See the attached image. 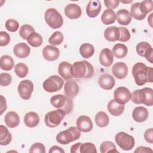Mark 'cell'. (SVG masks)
Masks as SVG:
<instances>
[{
    "instance_id": "6da1fadb",
    "label": "cell",
    "mask_w": 153,
    "mask_h": 153,
    "mask_svg": "<svg viewBox=\"0 0 153 153\" xmlns=\"http://www.w3.org/2000/svg\"><path fill=\"white\" fill-rule=\"evenodd\" d=\"M132 75L135 83L142 86L146 82H152V68L148 67L142 62H138L134 65L132 68Z\"/></svg>"
},
{
    "instance_id": "7a4b0ae2",
    "label": "cell",
    "mask_w": 153,
    "mask_h": 153,
    "mask_svg": "<svg viewBox=\"0 0 153 153\" xmlns=\"http://www.w3.org/2000/svg\"><path fill=\"white\" fill-rule=\"evenodd\" d=\"M71 74L75 78H90L94 75V68L86 60L75 62L72 65Z\"/></svg>"
},
{
    "instance_id": "3957f363",
    "label": "cell",
    "mask_w": 153,
    "mask_h": 153,
    "mask_svg": "<svg viewBox=\"0 0 153 153\" xmlns=\"http://www.w3.org/2000/svg\"><path fill=\"white\" fill-rule=\"evenodd\" d=\"M131 99L136 104H144L149 106H152L153 90L149 87L136 90L131 94Z\"/></svg>"
},
{
    "instance_id": "277c9868",
    "label": "cell",
    "mask_w": 153,
    "mask_h": 153,
    "mask_svg": "<svg viewBox=\"0 0 153 153\" xmlns=\"http://www.w3.org/2000/svg\"><path fill=\"white\" fill-rule=\"evenodd\" d=\"M50 103L54 108L64 111L66 114H69L73 109V100L68 96L54 95L50 99Z\"/></svg>"
},
{
    "instance_id": "5b68a950",
    "label": "cell",
    "mask_w": 153,
    "mask_h": 153,
    "mask_svg": "<svg viewBox=\"0 0 153 153\" xmlns=\"http://www.w3.org/2000/svg\"><path fill=\"white\" fill-rule=\"evenodd\" d=\"M81 136V131L76 127H69L67 130L59 132L56 136V140L62 145H67L78 139Z\"/></svg>"
},
{
    "instance_id": "8992f818",
    "label": "cell",
    "mask_w": 153,
    "mask_h": 153,
    "mask_svg": "<svg viewBox=\"0 0 153 153\" xmlns=\"http://www.w3.org/2000/svg\"><path fill=\"white\" fill-rule=\"evenodd\" d=\"M47 24L53 29L60 28L63 23V19L60 13L55 8L47 9L44 14Z\"/></svg>"
},
{
    "instance_id": "52a82bcc",
    "label": "cell",
    "mask_w": 153,
    "mask_h": 153,
    "mask_svg": "<svg viewBox=\"0 0 153 153\" xmlns=\"http://www.w3.org/2000/svg\"><path fill=\"white\" fill-rule=\"evenodd\" d=\"M66 112L57 109L47 112L44 117V122L45 125L51 128H54L58 126L65 117Z\"/></svg>"
},
{
    "instance_id": "ba28073f",
    "label": "cell",
    "mask_w": 153,
    "mask_h": 153,
    "mask_svg": "<svg viewBox=\"0 0 153 153\" xmlns=\"http://www.w3.org/2000/svg\"><path fill=\"white\" fill-rule=\"evenodd\" d=\"M116 143L118 146L124 151L131 150L135 145L134 137L127 133L120 131L116 134L115 137Z\"/></svg>"
},
{
    "instance_id": "9c48e42d",
    "label": "cell",
    "mask_w": 153,
    "mask_h": 153,
    "mask_svg": "<svg viewBox=\"0 0 153 153\" xmlns=\"http://www.w3.org/2000/svg\"><path fill=\"white\" fill-rule=\"evenodd\" d=\"M64 81L57 75H51L47 78L43 82L42 86L45 91L53 93L60 90L63 86Z\"/></svg>"
},
{
    "instance_id": "30bf717a",
    "label": "cell",
    "mask_w": 153,
    "mask_h": 153,
    "mask_svg": "<svg viewBox=\"0 0 153 153\" xmlns=\"http://www.w3.org/2000/svg\"><path fill=\"white\" fill-rule=\"evenodd\" d=\"M17 91L21 98L24 100H29L33 91V84L30 80H23L19 83Z\"/></svg>"
},
{
    "instance_id": "8fae6325",
    "label": "cell",
    "mask_w": 153,
    "mask_h": 153,
    "mask_svg": "<svg viewBox=\"0 0 153 153\" xmlns=\"http://www.w3.org/2000/svg\"><path fill=\"white\" fill-rule=\"evenodd\" d=\"M114 100L120 104L124 105L131 99L130 90L125 87H119L114 92Z\"/></svg>"
},
{
    "instance_id": "7c38bea8",
    "label": "cell",
    "mask_w": 153,
    "mask_h": 153,
    "mask_svg": "<svg viewBox=\"0 0 153 153\" xmlns=\"http://www.w3.org/2000/svg\"><path fill=\"white\" fill-rule=\"evenodd\" d=\"M76 124L78 130L84 133L90 131L93 127L92 121L89 117L86 115L79 116L76 120Z\"/></svg>"
},
{
    "instance_id": "4fadbf2b",
    "label": "cell",
    "mask_w": 153,
    "mask_h": 153,
    "mask_svg": "<svg viewBox=\"0 0 153 153\" xmlns=\"http://www.w3.org/2000/svg\"><path fill=\"white\" fill-rule=\"evenodd\" d=\"M59 49L53 45H46L42 50V56L47 61H54L59 58Z\"/></svg>"
},
{
    "instance_id": "5bb4252c",
    "label": "cell",
    "mask_w": 153,
    "mask_h": 153,
    "mask_svg": "<svg viewBox=\"0 0 153 153\" xmlns=\"http://www.w3.org/2000/svg\"><path fill=\"white\" fill-rule=\"evenodd\" d=\"M112 72L115 78L124 79L127 75L128 67L124 62H117L112 66Z\"/></svg>"
},
{
    "instance_id": "9a60e30c",
    "label": "cell",
    "mask_w": 153,
    "mask_h": 153,
    "mask_svg": "<svg viewBox=\"0 0 153 153\" xmlns=\"http://www.w3.org/2000/svg\"><path fill=\"white\" fill-rule=\"evenodd\" d=\"M101 8L102 5L99 1H90L86 7L87 15L90 18H94L99 15L101 11Z\"/></svg>"
},
{
    "instance_id": "2e32d148",
    "label": "cell",
    "mask_w": 153,
    "mask_h": 153,
    "mask_svg": "<svg viewBox=\"0 0 153 153\" xmlns=\"http://www.w3.org/2000/svg\"><path fill=\"white\" fill-rule=\"evenodd\" d=\"M65 14L70 19H76L81 16V7L76 4H69L65 8Z\"/></svg>"
},
{
    "instance_id": "e0dca14e",
    "label": "cell",
    "mask_w": 153,
    "mask_h": 153,
    "mask_svg": "<svg viewBox=\"0 0 153 153\" xmlns=\"http://www.w3.org/2000/svg\"><path fill=\"white\" fill-rule=\"evenodd\" d=\"M98 82L102 88L109 90H111L115 86V80L109 74H103L99 78Z\"/></svg>"
},
{
    "instance_id": "ac0fdd59",
    "label": "cell",
    "mask_w": 153,
    "mask_h": 153,
    "mask_svg": "<svg viewBox=\"0 0 153 153\" xmlns=\"http://www.w3.org/2000/svg\"><path fill=\"white\" fill-rule=\"evenodd\" d=\"M114 61L113 54L111 50L109 48H103L99 54V62L100 63L105 66H110Z\"/></svg>"
},
{
    "instance_id": "d6986e66",
    "label": "cell",
    "mask_w": 153,
    "mask_h": 153,
    "mask_svg": "<svg viewBox=\"0 0 153 153\" xmlns=\"http://www.w3.org/2000/svg\"><path fill=\"white\" fill-rule=\"evenodd\" d=\"M79 90V85L75 80L69 79L65 84L64 91L65 94L70 97H75L78 93Z\"/></svg>"
},
{
    "instance_id": "ffe728a7",
    "label": "cell",
    "mask_w": 153,
    "mask_h": 153,
    "mask_svg": "<svg viewBox=\"0 0 153 153\" xmlns=\"http://www.w3.org/2000/svg\"><path fill=\"white\" fill-rule=\"evenodd\" d=\"M148 111L143 106L136 107L132 112V117L133 120L138 123L145 121L148 117Z\"/></svg>"
},
{
    "instance_id": "44dd1931",
    "label": "cell",
    "mask_w": 153,
    "mask_h": 153,
    "mask_svg": "<svg viewBox=\"0 0 153 153\" xmlns=\"http://www.w3.org/2000/svg\"><path fill=\"white\" fill-rule=\"evenodd\" d=\"M13 53L15 56L19 58H26L29 55L30 53V48L26 43L20 42L17 44L14 47Z\"/></svg>"
},
{
    "instance_id": "7402d4cb",
    "label": "cell",
    "mask_w": 153,
    "mask_h": 153,
    "mask_svg": "<svg viewBox=\"0 0 153 153\" xmlns=\"http://www.w3.org/2000/svg\"><path fill=\"white\" fill-rule=\"evenodd\" d=\"M72 65L65 61L62 62L58 67L59 74L62 78L66 80H69L72 79V75L71 74V69Z\"/></svg>"
},
{
    "instance_id": "603a6c76",
    "label": "cell",
    "mask_w": 153,
    "mask_h": 153,
    "mask_svg": "<svg viewBox=\"0 0 153 153\" xmlns=\"http://www.w3.org/2000/svg\"><path fill=\"white\" fill-rule=\"evenodd\" d=\"M117 20L120 25L127 26L129 25L132 19V16L130 11L126 9H121L117 11Z\"/></svg>"
},
{
    "instance_id": "cb8c5ba5",
    "label": "cell",
    "mask_w": 153,
    "mask_h": 153,
    "mask_svg": "<svg viewBox=\"0 0 153 153\" xmlns=\"http://www.w3.org/2000/svg\"><path fill=\"white\" fill-rule=\"evenodd\" d=\"M108 110L113 116H120L124 111V105L117 102L114 99L111 100L108 103Z\"/></svg>"
},
{
    "instance_id": "d4e9b609",
    "label": "cell",
    "mask_w": 153,
    "mask_h": 153,
    "mask_svg": "<svg viewBox=\"0 0 153 153\" xmlns=\"http://www.w3.org/2000/svg\"><path fill=\"white\" fill-rule=\"evenodd\" d=\"M5 123L10 128H15L20 123V117L14 111H10L5 116Z\"/></svg>"
},
{
    "instance_id": "484cf974",
    "label": "cell",
    "mask_w": 153,
    "mask_h": 153,
    "mask_svg": "<svg viewBox=\"0 0 153 153\" xmlns=\"http://www.w3.org/2000/svg\"><path fill=\"white\" fill-rule=\"evenodd\" d=\"M25 124L29 127L33 128L38 125L39 123V117L37 113L35 112H29L24 117Z\"/></svg>"
},
{
    "instance_id": "4316f807",
    "label": "cell",
    "mask_w": 153,
    "mask_h": 153,
    "mask_svg": "<svg viewBox=\"0 0 153 153\" xmlns=\"http://www.w3.org/2000/svg\"><path fill=\"white\" fill-rule=\"evenodd\" d=\"M105 38L110 42L118 41L120 38V30L118 27L109 26L108 27L104 32Z\"/></svg>"
},
{
    "instance_id": "83f0119b",
    "label": "cell",
    "mask_w": 153,
    "mask_h": 153,
    "mask_svg": "<svg viewBox=\"0 0 153 153\" xmlns=\"http://www.w3.org/2000/svg\"><path fill=\"white\" fill-rule=\"evenodd\" d=\"M116 14L112 10H105L101 16V21L105 25L112 24L116 20Z\"/></svg>"
},
{
    "instance_id": "f1b7e54d",
    "label": "cell",
    "mask_w": 153,
    "mask_h": 153,
    "mask_svg": "<svg viewBox=\"0 0 153 153\" xmlns=\"http://www.w3.org/2000/svg\"><path fill=\"white\" fill-rule=\"evenodd\" d=\"M112 52L115 57L121 59L127 56L128 53V48L126 45L118 43L114 45Z\"/></svg>"
},
{
    "instance_id": "f546056e",
    "label": "cell",
    "mask_w": 153,
    "mask_h": 153,
    "mask_svg": "<svg viewBox=\"0 0 153 153\" xmlns=\"http://www.w3.org/2000/svg\"><path fill=\"white\" fill-rule=\"evenodd\" d=\"M12 140V136L8 128L3 126H0V144L1 145H7Z\"/></svg>"
},
{
    "instance_id": "4dcf8cb0",
    "label": "cell",
    "mask_w": 153,
    "mask_h": 153,
    "mask_svg": "<svg viewBox=\"0 0 153 153\" xmlns=\"http://www.w3.org/2000/svg\"><path fill=\"white\" fill-rule=\"evenodd\" d=\"M95 123L99 127H105L109 123V118L106 113L103 111L98 112L95 116Z\"/></svg>"
},
{
    "instance_id": "1f68e13d",
    "label": "cell",
    "mask_w": 153,
    "mask_h": 153,
    "mask_svg": "<svg viewBox=\"0 0 153 153\" xmlns=\"http://www.w3.org/2000/svg\"><path fill=\"white\" fill-rule=\"evenodd\" d=\"M79 53L81 56L85 59H89L94 53L93 45L90 43H84L79 47Z\"/></svg>"
},
{
    "instance_id": "d6a6232c",
    "label": "cell",
    "mask_w": 153,
    "mask_h": 153,
    "mask_svg": "<svg viewBox=\"0 0 153 153\" xmlns=\"http://www.w3.org/2000/svg\"><path fill=\"white\" fill-rule=\"evenodd\" d=\"M26 40L29 44L33 47H38L41 46L43 42L42 36L35 32L30 33Z\"/></svg>"
},
{
    "instance_id": "836d02e7",
    "label": "cell",
    "mask_w": 153,
    "mask_h": 153,
    "mask_svg": "<svg viewBox=\"0 0 153 153\" xmlns=\"http://www.w3.org/2000/svg\"><path fill=\"white\" fill-rule=\"evenodd\" d=\"M13 59L8 55H4L0 59V67L2 70L10 71L14 67Z\"/></svg>"
},
{
    "instance_id": "e575fe53",
    "label": "cell",
    "mask_w": 153,
    "mask_h": 153,
    "mask_svg": "<svg viewBox=\"0 0 153 153\" xmlns=\"http://www.w3.org/2000/svg\"><path fill=\"white\" fill-rule=\"evenodd\" d=\"M140 2H134L131 6V14L133 18L137 20H142L145 17V14H143L140 10Z\"/></svg>"
},
{
    "instance_id": "d590c367",
    "label": "cell",
    "mask_w": 153,
    "mask_h": 153,
    "mask_svg": "<svg viewBox=\"0 0 153 153\" xmlns=\"http://www.w3.org/2000/svg\"><path fill=\"white\" fill-rule=\"evenodd\" d=\"M100 151L101 153L118 152V151L116 149L115 145L111 141L103 142L100 144Z\"/></svg>"
},
{
    "instance_id": "8d00e7d4",
    "label": "cell",
    "mask_w": 153,
    "mask_h": 153,
    "mask_svg": "<svg viewBox=\"0 0 153 153\" xmlns=\"http://www.w3.org/2000/svg\"><path fill=\"white\" fill-rule=\"evenodd\" d=\"M63 39L62 33L60 31H56L49 38L48 42L53 45H59L62 43Z\"/></svg>"
},
{
    "instance_id": "74e56055",
    "label": "cell",
    "mask_w": 153,
    "mask_h": 153,
    "mask_svg": "<svg viewBox=\"0 0 153 153\" xmlns=\"http://www.w3.org/2000/svg\"><path fill=\"white\" fill-rule=\"evenodd\" d=\"M28 71V67L23 63H19L15 66L14 72L20 78L25 77L27 75Z\"/></svg>"
},
{
    "instance_id": "f35d334b",
    "label": "cell",
    "mask_w": 153,
    "mask_h": 153,
    "mask_svg": "<svg viewBox=\"0 0 153 153\" xmlns=\"http://www.w3.org/2000/svg\"><path fill=\"white\" fill-rule=\"evenodd\" d=\"M34 32L35 29L31 25L25 24L20 27L19 30V35L23 39H26L28 36Z\"/></svg>"
},
{
    "instance_id": "ab89813d",
    "label": "cell",
    "mask_w": 153,
    "mask_h": 153,
    "mask_svg": "<svg viewBox=\"0 0 153 153\" xmlns=\"http://www.w3.org/2000/svg\"><path fill=\"white\" fill-rule=\"evenodd\" d=\"M152 46L147 42H140L138 43L136 47V50L137 53L142 57H144L145 53L148 51V49L151 48Z\"/></svg>"
},
{
    "instance_id": "60d3db41",
    "label": "cell",
    "mask_w": 153,
    "mask_h": 153,
    "mask_svg": "<svg viewBox=\"0 0 153 153\" xmlns=\"http://www.w3.org/2000/svg\"><path fill=\"white\" fill-rule=\"evenodd\" d=\"M79 151L81 153H96L97 150L95 145L91 142L81 143Z\"/></svg>"
},
{
    "instance_id": "b9f144b4",
    "label": "cell",
    "mask_w": 153,
    "mask_h": 153,
    "mask_svg": "<svg viewBox=\"0 0 153 153\" xmlns=\"http://www.w3.org/2000/svg\"><path fill=\"white\" fill-rule=\"evenodd\" d=\"M152 5H153V2L152 0H146V1H143L141 2H140V10L141 12L146 15L148 13L151 12L152 10Z\"/></svg>"
},
{
    "instance_id": "7bdbcfd3",
    "label": "cell",
    "mask_w": 153,
    "mask_h": 153,
    "mask_svg": "<svg viewBox=\"0 0 153 153\" xmlns=\"http://www.w3.org/2000/svg\"><path fill=\"white\" fill-rule=\"evenodd\" d=\"M120 30V38L118 41L121 42L128 41L130 38V33L127 28L123 26L118 27Z\"/></svg>"
},
{
    "instance_id": "ee69618b",
    "label": "cell",
    "mask_w": 153,
    "mask_h": 153,
    "mask_svg": "<svg viewBox=\"0 0 153 153\" xmlns=\"http://www.w3.org/2000/svg\"><path fill=\"white\" fill-rule=\"evenodd\" d=\"M19 24L18 22L14 19H8L5 22V27L10 32H16L18 30Z\"/></svg>"
},
{
    "instance_id": "f6af8a7d",
    "label": "cell",
    "mask_w": 153,
    "mask_h": 153,
    "mask_svg": "<svg viewBox=\"0 0 153 153\" xmlns=\"http://www.w3.org/2000/svg\"><path fill=\"white\" fill-rule=\"evenodd\" d=\"M46 152L45 151V146L39 142H36L33 143L30 148L29 152L30 153H35V152H38V153H45Z\"/></svg>"
},
{
    "instance_id": "bcb514c9",
    "label": "cell",
    "mask_w": 153,
    "mask_h": 153,
    "mask_svg": "<svg viewBox=\"0 0 153 153\" xmlns=\"http://www.w3.org/2000/svg\"><path fill=\"white\" fill-rule=\"evenodd\" d=\"M12 81L11 76L8 73H1L0 74V85L1 86H8Z\"/></svg>"
},
{
    "instance_id": "7dc6e473",
    "label": "cell",
    "mask_w": 153,
    "mask_h": 153,
    "mask_svg": "<svg viewBox=\"0 0 153 153\" xmlns=\"http://www.w3.org/2000/svg\"><path fill=\"white\" fill-rule=\"evenodd\" d=\"M10 41V35L5 32H0V46L3 47L8 45Z\"/></svg>"
},
{
    "instance_id": "c3c4849f",
    "label": "cell",
    "mask_w": 153,
    "mask_h": 153,
    "mask_svg": "<svg viewBox=\"0 0 153 153\" xmlns=\"http://www.w3.org/2000/svg\"><path fill=\"white\" fill-rule=\"evenodd\" d=\"M120 3V1L118 0H105L104 4L106 7L108 8V9H114L117 8Z\"/></svg>"
},
{
    "instance_id": "681fc988",
    "label": "cell",
    "mask_w": 153,
    "mask_h": 153,
    "mask_svg": "<svg viewBox=\"0 0 153 153\" xmlns=\"http://www.w3.org/2000/svg\"><path fill=\"white\" fill-rule=\"evenodd\" d=\"M144 138L147 142L149 143H153V128H152L147 129L145 131L144 133Z\"/></svg>"
},
{
    "instance_id": "f907efd6",
    "label": "cell",
    "mask_w": 153,
    "mask_h": 153,
    "mask_svg": "<svg viewBox=\"0 0 153 153\" xmlns=\"http://www.w3.org/2000/svg\"><path fill=\"white\" fill-rule=\"evenodd\" d=\"M144 57H145L146 59L151 63H153V49L152 47L148 50L145 54Z\"/></svg>"
},
{
    "instance_id": "816d5d0a",
    "label": "cell",
    "mask_w": 153,
    "mask_h": 153,
    "mask_svg": "<svg viewBox=\"0 0 153 153\" xmlns=\"http://www.w3.org/2000/svg\"><path fill=\"white\" fill-rule=\"evenodd\" d=\"M7 103L5 98L1 95V107H0V115H2V113L7 109Z\"/></svg>"
},
{
    "instance_id": "f5cc1de1",
    "label": "cell",
    "mask_w": 153,
    "mask_h": 153,
    "mask_svg": "<svg viewBox=\"0 0 153 153\" xmlns=\"http://www.w3.org/2000/svg\"><path fill=\"white\" fill-rule=\"evenodd\" d=\"M134 152H146V153H149L152 152V149L149 147L146 146H139L136 148V149L134 151Z\"/></svg>"
},
{
    "instance_id": "db71d44e",
    "label": "cell",
    "mask_w": 153,
    "mask_h": 153,
    "mask_svg": "<svg viewBox=\"0 0 153 153\" xmlns=\"http://www.w3.org/2000/svg\"><path fill=\"white\" fill-rule=\"evenodd\" d=\"M82 143L78 142L76 143L74 145H73L71 148V153H78V152H80L79 151V149H80V146L81 145Z\"/></svg>"
},
{
    "instance_id": "11a10c76",
    "label": "cell",
    "mask_w": 153,
    "mask_h": 153,
    "mask_svg": "<svg viewBox=\"0 0 153 153\" xmlns=\"http://www.w3.org/2000/svg\"><path fill=\"white\" fill-rule=\"evenodd\" d=\"M50 153H52V152H59V153H64L65 151L60 147L58 146H53L50 148L49 151Z\"/></svg>"
},
{
    "instance_id": "9f6ffc18",
    "label": "cell",
    "mask_w": 153,
    "mask_h": 153,
    "mask_svg": "<svg viewBox=\"0 0 153 153\" xmlns=\"http://www.w3.org/2000/svg\"><path fill=\"white\" fill-rule=\"evenodd\" d=\"M152 13H151V15L149 16V18L148 19V23H149V24L150 25V26H151V27H152Z\"/></svg>"
},
{
    "instance_id": "6f0895ef",
    "label": "cell",
    "mask_w": 153,
    "mask_h": 153,
    "mask_svg": "<svg viewBox=\"0 0 153 153\" xmlns=\"http://www.w3.org/2000/svg\"><path fill=\"white\" fill-rule=\"evenodd\" d=\"M122 3H124V4H129V3H131L132 2V1H121Z\"/></svg>"
}]
</instances>
